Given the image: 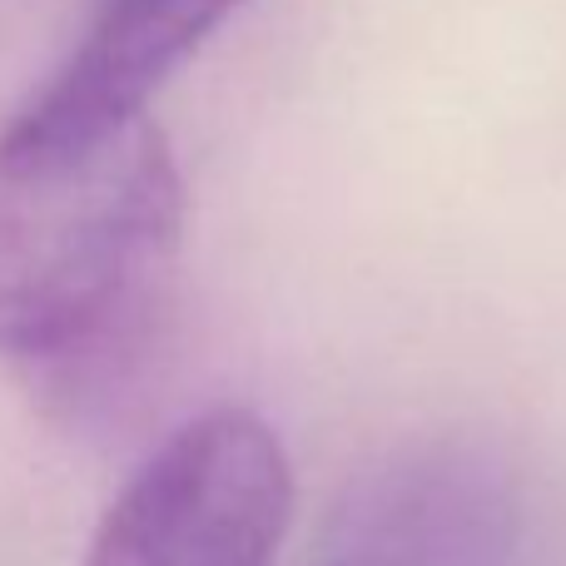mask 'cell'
<instances>
[{
  "instance_id": "277c9868",
  "label": "cell",
  "mask_w": 566,
  "mask_h": 566,
  "mask_svg": "<svg viewBox=\"0 0 566 566\" xmlns=\"http://www.w3.org/2000/svg\"><path fill=\"white\" fill-rule=\"evenodd\" d=\"M502 488L478 468H422L398 478L368 522L358 566H462L502 542Z\"/></svg>"
},
{
  "instance_id": "6da1fadb",
  "label": "cell",
  "mask_w": 566,
  "mask_h": 566,
  "mask_svg": "<svg viewBox=\"0 0 566 566\" xmlns=\"http://www.w3.org/2000/svg\"><path fill=\"white\" fill-rule=\"evenodd\" d=\"M185 244V179L145 115L50 165L0 169V358L65 398L159 328Z\"/></svg>"
},
{
  "instance_id": "3957f363",
  "label": "cell",
  "mask_w": 566,
  "mask_h": 566,
  "mask_svg": "<svg viewBox=\"0 0 566 566\" xmlns=\"http://www.w3.org/2000/svg\"><path fill=\"white\" fill-rule=\"evenodd\" d=\"M239 6L244 0H99L85 40L6 125L0 169L50 165L139 119L155 90Z\"/></svg>"
},
{
  "instance_id": "7a4b0ae2",
  "label": "cell",
  "mask_w": 566,
  "mask_h": 566,
  "mask_svg": "<svg viewBox=\"0 0 566 566\" xmlns=\"http://www.w3.org/2000/svg\"><path fill=\"white\" fill-rule=\"evenodd\" d=\"M293 517L279 432L244 408L199 412L119 488L85 566H274Z\"/></svg>"
}]
</instances>
